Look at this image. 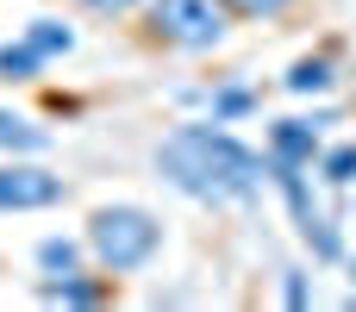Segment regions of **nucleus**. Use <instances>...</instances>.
<instances>
[{"label":"nucleus","instance_id":"10","mask_svg":"<svg viewBox=\"0 0 356 312\" xmlns=\"http://www.w3.org/2000/svg\"><path fill=\"white\" fill-rule=\"evenodd\" d=\"M207 100V119H219V125H238V119H250L257 106H263V94L250 88V81H225V88H213V94H200Z\"/></svg>","mask_w":356,"mask_h":312},{"label":"nucleus","instance_id":"14","mask_svg":"<svg viewBox=\"0 0 356 312\" xmlns=\"http://www.w3.org/2000/svg\"><path fill=\"white\" fill-rule=\"evenodd\" d=\"M44 75V56L19 38V44H0V81H38Z\"/></svg>","mask_w":356,"mask_h":312},{"label":"nucleus","instance_id":"2","mask_svg":"<svg viewBox=\"0 0 356 312\" xmlns=\"http://www.w3.org/2000/svg\"><path fill=\"white\" fill-rule=\"evenodd\" d=\"M88 256L106 269V275H138L163 256V219L150 206H131V200H113V206H94L88 213V231H81Z\"/></svg>","mask_w":356,"mask_h":312},{"label":"nucleus","instance_id":"7","mask_svg":"<svg viewBox=\"0 0 356 312\" xmlns=\"http://www.w3.org/2000/svg\"><path fill=\"white\" fill-rule=\"evenodd\" d=\"M38 294L56 300V306H100V300L113 294V281H106V275H81V269H69V275H44Z\"/></svg>","mask_w":356,"mask_h":312},{"label":"nucleus","instance_id":"13","mask_svg":"<svg viewBox=\"0 0 356 312\" xmlns=\"http://www.w3.org/2000/svg\"><path fill=\"white\" fill-rule=\"evenodd\" d=\"M81 256H88V244H75V238H44L38 244V269L44 275H69V269H81Z\"/></svg>","mask_w":356,"mask_h":312},{"label":"nucleus","instance_id":"16","mask_svg":"<svg viewBox=\"0 0 356 312\" xmlns=\"http://www.w3.org/2000/svg\"><path fill=\"white\" fill-rule=\"evenodd\" d=\"M282 300H288V306H313V281H307V269H282Z\"/></svg>","mask_w":356,"mask_h":312},{"label":"nucleus","instance_id":"6","mask_svg":"<svg viewBox=\"0 0 356 312\" xmlns=\"http://www.w3.org/2000/svg\"><path fill=\"white\" fill-rule=\"evenodd\" d=\"M325 125H332V113H313V119H275L269 138H263V163H275V169H313L319 150H325Z\"/></svg>","mask_w":356,"mask_h":312},{"label":"nucleus","instance_id":"3","mask_svg":"<svg viewBox=\"0 0 356 312\" xmlns=\"http://www.w3.org/2000/svg\"><path fill=\"white\" fill-rule=\"evenodd\" d=\"M263 169H269V181H275V194L288 200V219H294L300 244H307L319 263H344V231H338V219L319 206L313 169H275V163H263Z\"/></svg>","mask_w":356,"mask_h":312},{"label":"nucleus","instance_id":"9","mask_svg":"<svg viewBox=\"0 0 356 312\" xmlns=\"http://www.w3.org/2000/svg\"><path fill=\"white\" fill-rule=\"evenodd\" d=\"M44 63H56V56H69L75 50V25L69 19H50V13H38V19H25V31H19Z\"/></svg>","mask_w":356,"mask_h":312},{"label":"nucleus","instance_id":"1","mask_svg":"<svg viewBox=\"0 0 356 312\" xmlns=\"http://www.w3.org/2000/svg\"><path fill=\"white\" fill-rule=\"evenodd\" d=\"M156 175L200 206H250L269 181L263 150H250L232 125L219 119H188L156 144Z\"/></svg>","mask_w":356,"mask_h":312},{"label":"nucleus","instance_id":"8","mask_svg":"<svg viewBox=\"0 0 356 312\" xmlns=\"http://www.w3.org/2000/svg\"><path fill=\"white\" fill-rule=\"evenodd\" d=\"M0 150H6V156H44V150H50V131H44L38 119H25V113L0 106Z\"/></svg>","mask_w":356,"mask_h":312},{"label":"nucleus","instance_id":"12","mask_svg":"<svg viewBox=\"0 0 356 312\" xmlns=\"http://www.w3.org/2000/svg\"><path fill=\"white\" fill-rule=\"evenodd\" d=\"M313 169H319V188H356V138L350 144H325Z\"/></svg>","mask_w":356,"mask_h":312},{"label":"nucleus","instance_id":"4","mask_svg":"<svg viewBox=\"0 0 356 312\" xmlns=\"http://www.w3.org/2000/svg\"><path fill=\"white\" fill-rule=\"evenodd\" d=\"M150 6V31L169 44V50H219L232 38V13L219 0H144Z\"/></svg>","mask_w":356,"mask_h":312},{"label":"nucleus","instance_id":"18","mask_svg":"<svg viewBox=\"0 0 356 312\" xmlns=\"http://www.w3.org/2000/svg\"><path fill=\"white\" fill-rule=\"evenodd\" d=\"M350 275H356V256H350Z\"/></svg>","mask_w":356,"mask_h":312},{"label":"nucleus","instance_id":"17","mask_svg":"<svg viewBox=\"0 0 356 312\" xmlns=\"http://www.w3.org/2000/svg\"><path fill=\"white\" fill-rule=\"evenodd\" d=\"M75 6H88L94 19H119V13H131V6H144V0H75Z\"/></svg>","mask_w":356,"mask_h":312},{"label":"nucleus","instance_id":"15","mask_svg":"<svg viewBox=\"0 0 356 312\" xmlns=\"http://www.w3.org/2000/svg\"><path fill=\"white\" fill-rule=\"evenodd\" d=\"M225 13H238V19H282L294 0H219Z\"/></svg>","mask_w":356,"mask_h":312},{"label":"nucleus","instance_id":"5","mask_svg":"<svg viewBox=\"0 0 356 312\" xmlns=\"http://www.w3.org/2000/svg\"><path fill=\"white\" fill-rule=\"evenodd\" d=\"M63 194H69V181L56 169H44V163H25V156L0 163V213H44Z\"/></svg>","mask_w":356,"mask_h":312},{"label":"nucleus","instance_id":"11","mask_svg":"<svg viewBox=\"0 0 356 312\" xmlns=\"http://www.w3.org/2000/svg\"><path fill=\"white\" fill-rule=\"evenodd\" d=\"M332 81H338L332 56H300V63L282 75V88H288V94H332Z\"/></svg>","mask_w":356,"mask_h":312}]
</instances>
